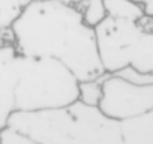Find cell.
<instances>
[{"mask_svg": "<svg viewBox=\"0 0 153 144\" xmlns=\"http://www.w3.org/2000/svg\"><path fill=\"white\" fill-rule=\"evenodd\" d=\"M14 47L23 56L48 57L65 63L80 81L107 75L96 32L80 9L60 0H35L12 26Z\"/></svg>", "mask_w": 153, "mask_h": 144, "instance_id": "cell-1", "label": "cell"}, {"mask_svg": "<svg viewBox=\"0 0 153 144\" xmlns=\"http://www.w3.org/2000/svg\"><path fill=\"white\" fill-rule=\"evenodd\" d=\"M80 99V80L60 60L29 57L0 45V128L17 113L69 107Z\"/></svg>", "mask_w": 153, "mask_h": 144, "instance_id": "cell-2", "label": "cell"}, {"mask_svg": "<svg viewBox=\"0 0 153 144\" xmlns=\"http://www.w3.org/2000/svg\"><path fill=\"white\" fill-rule=\"evenodd\" d=\"M6 126L29 134L39 144H123L122 123L80 101L50 111H17Z\"/></svg>", "mask_w": 153, "mask_h": 144, "instance_id": "cell-3", "label": "cell"}, {"mask_svg": "<svg viewBox=\"0 0 153 144\" xmlns=\"http://www.w3.org/2000/svg\"><path fill=\"white\" fill-rule=\"evenodd\" d=\"M99 57L107 74L134 68L140 72L153 71V32L140 21L108 17L96 29Z\"/></svg>", "mask_w": 153, "mask_h": 144, "instance_id": "cell-4", "label": "cell"}, {"mask_svg": "<svg viewBox=\"0 0 153 144\" xmlns=\"http://www.w3.org/2000/svg\"><path fill=\"white\" fill-rule=\"evenodd\" d=\"M102 84L99 110L107 117L123 123L153 110V86H140L117 74H107Z\"/></svg>", "mask_w": 153, "mask_h": 144, "instance_id": "cell-5", "label": "cell"}, {"mask_svg": "<svg viewBox=\"0 0 153 144\" xmlns=\"http://www.w3.org/2000/svg\"><path fill=\"white\" fill-rule=\"evenodd\" d=\"M123 144H153V110L122 123Z\"/></svg>", "mask_w": 153, "mask_h": 144, "instance_id": "cell-6", "label": "cell"}, {"mask_svg": "<svg viewBox=\"0 0 153 144\" xmlns=\"http://www.w3.org/2000/svg\"><path fill=\"white\" fill-rule=\"evenodd\" d=\"M108 17L116 20L141 21L146 17L144 8L134 0H105Z\"/></svg>", "mask_w": 153, "mask_h": 144, "instance_id": "cell-7", "label": "cell"}, {"mask_svg": "<svg viewBox=\"0 0 153 144\" xmlns=\"http://www.w3.org/2000/svg\"><path fill=\"white\" fill-rule=\"evenodd\" d=\"M35 0H0V30L12 29Z\"/></svg>", "mask_w": 153, "mask_h": 144, "instance_id": "cell-8", "label": "cell"}, {"mask_svg": "<svg viewBox=\"0 0 153 144\" xmlns=\"http://www.w3.org/2000/svg\"><path fill=\"white\" fill-rule=\"evenodd\" d=\"M78 9L83 15L84 23L93 29H96L101 23H104L108 18L105 0H86Z\"/></svg>", "mask_w": 153, "mask_h": 144, "instance_id": "cell-9", "label": "cell"}, {"mask_svg": "<svg viewBox=\"0 0 153 144\" xmlns=\"http://www.w3.org/2000/svg\"><path fill=\"white\" fill-rule=\"evenodd\" d=\"M104 78V77H102ZM102 78L98 80H87V81H80V102L89 107L99 108V104L104 96V84Z\"/></svg>", "mask_w": 153, "mask_h": 144, "instance_id": "cell-10", "label": "cell"}, {"mask_svg": "<svg viewBox=\"0 0 153 144\" xmlns=\"http://www.w3.org/2000/svg\"><path fill=\"white\" fill-rule=\"evenodd\" d=\"M0 144H39V143L29 134H24L12 126H5L0 129Z\"/></svg>", "mask_w": 153, "mask_h": 144, "instance_id": "cell-11", "label": "cell"}, {"mask_svg": "<svg viewBox=\"0 0 153 144\" xmlns=\"http://www.w3.org/2000/svg\"><path fill=\"white\" fill-rule=\"evenodd\" d=\"M117 75L140 84V86H153V71L152 72H140L134 68H126L120 72H117Z\"/></svg>", "mask_w": 153, "mask_h": 144, "instance_id": "cell-12", "label": "cell"}, {"mask_svg": "<svg viewBox=\"0 0 153 144\" xmlns=\"http://www.w3.org/2000/svg\"><path fill=\"white\" fill-rule=\"evenodd\" d=\"M134 2L140 3L144 11H146V15L149 17H153V0H134Z\"/></svg>", "mask_w": 153, "mask_h": 144, "instance_id": "cell-13", "label": "cell"}, {"mask_svg": "<svg viewBox=\"0 0 153 144\" xmlns=\"http://www.w3.org/2000/svg\"><path fill=\"white\" fill-rule=\"evenodd\" d=\"M84 2H86V0H65V3H69V5L75 6L76 9H78V8H80Z\"/></svg>", "mask_w": 153, "mask_h": 144, "instance_id": "cell-14", "label": "cell"}, {"mask_svg": "<svg viewBox=\"0 0 153 144\" xmlns=\"http://www.w3.org/2000/svg\"><path fill=\"white\" fill-rule=\"evenodd\" d=\"M60 2H65V0H60Z\"/></svg>", "mask_w": 153, "mask_h": 144, "instance_id": "cell-15", "label": "cell"}]
</instances>
